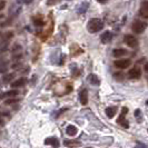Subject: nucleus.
I'll return each instance as SVG.
<instances>
[{"label":"nucleus","mask_w":148,"mask_h":148,"mask_svg":"<svg viewBox=\"0 0 148 148\" xmlns=\"http://www.w3.org/2000/svg\"><path fill=\"white\" fill-rule=\"evenodd\" d=\"M135 117L137 119L139 118V123H141V111L139 109H137V110L135 111Z\"/></svg>","instance_id":"18"},{"label":"nucleus","mask_w":148,"mask_h":148,"mask_svg":"<svg viewBox=\"0 0 148 148\" xmlns=\"http://www.w3.org/2000/svg\"><path fill=\"white\" fill-rule=\"evenodd\" d=\"M3 97H5V96H3V95H2V94H0V99H2V98H3Z\"/></svg>","instance_id":"29"},{"label":"nucleus","mask_w":148,"mask_h":148,"mask_svg":"<svg viewBox=\"0 0 148 148\" xmlns=\"http://www.w3.org/2000/svg\"><path fill=\"white\" fill-rule=\"evenodd\" d=\"M104 28V22L101 21L100 19L98 18H92L88 21V25H87V29H88L89 32L91 34H95V32H98Z\"/></svg>","instance_id":"1"},{"label":"nucleus","mask_w":148,"mask_h":148,"mask_svg":"<svg viewBox=\"0 0 148 148\" xmlns=\"http://www.w3.org/2000/svg\"><path fill=\"white\" fill-rule=\"evenodd\" d=\"M78 133V129H77V127H75L74 125H69V126H67L66 128V134L68 136H71V137H74L76 136Z\"/></svg>","instance_id":"10"},{"label":"nucleus","mask_w":148,"mask_h":148,"mask_svg":"<svg viewBox=\"0 0 148 148\" xmlns=\"http://www.w3.org/2000/svg\"><path fill=\"white\" fill-rule=\"evenodd\" d=\"M124 76L125 75L123 74V73H116V74L114 75V77H115V79H117V80H124Z\"/></svg>","instance_id":"17"},{"label":"nucleus","mask_w":148,"mask_h":148,"mask_svg":"<svg viewBox=\"0 0 148 148\" xmlns=\"http://www.w3.org/2000/svg\"><path fill=\"white\" fill-rule=\"evenodd\" d=\"M87 8H88V3H84V5H82V7H80V9H79V12H80V14H82V12H85Z\"/></svg>","instance_id":"20"},{"label":"nucleus","mask_w":148,"mask_h":148,"mask_svg":"<svg viewBox=\"0 0 148 148\" xmlns=\"http://www.w3.org/2000/svg\"><path fill=\"white\" fill-rule=\"evenodd\" d=\"M35 25H36V26H38V25H39V26H42L44 22L40 21V20H35Z\"/></svg>","instance_id":"25"},{"label":"nucleus","mask_w":148,"mask_h":148,"mask_svg":"<svg viewBox=\"0 0 148 148\" xmlns=\"http://www.w3.org/2000/svg\"><path fill=\"white\" fill-rule=\"evenodd\" d=\"M26 82H27V79L26 78H20V79H18V80H16L11 84V86L14 87V88H19V87H23L25 85H26Z\"/></svg>","instance_id":"12"},{"label":"nucleus","mask_w":148,"mask_h":148,"mask_svg":"<svg viewBox=\"0 0 148 148\" xmlns=\"http://www.w3.org/2000/svg\"><path fill=\"white\" fill-rule=\"evenodd\" d=\"M116 112H117V108H116V107H108V108L106 109V115H107L108 118L115 117Z\"/></svg>","instance_id":"14"},{"label":"nucleus","mask_w":148,"mask_h":148,"mask_svg":"<svg viewBox=\"0 0 148 148\" xmlns=\"http://www.w3.org/2000/svg\"><path fill=\"white\" fill-rule=\"evenodd\" d=\"M87 148H90V147H87Z\"/></svg>","instance_id":"31"},{"label":"nucleus","mask_w":148,"mask_h":148,"mask_svg":"<svg viewBox=\"0 0 148 148\" xmlns=\"http://www.w3.org/2000/svg\"><path fill=\"white\" fill-rule=\"evenodd\" d=\"M16 101H18V99H9V100L6 101V104L10 105V104H12V103H16Z\"/></svg>","instance_id":"23"},{"label":"nucleus","mask_w":148,"mask_h":148,"mask_svg":"<svg viewBox=\"0 0 148 148\" xmlns=\"http://www.w3.org/2000/svg\"><path fill=\"white\" fill-rule=\"evenodd\" d=\"M124 41L126 42L127 46H129L130 48H136L138 46V41L137 39L134 37L133 35H126L124 38Z\"/></svg>","instance_id":"3"},{"label":"nucleus","mask_w":148,"mask_h":148,"mask_svg":"<svg viewBox=\"0 0 148 148\" xmlns=\"http://www.w3.org/2000/svg\"><path fill=\"white\" fill-rule=\"evenodd\" d=\"M79 98H80V103L82 105H87L88 104V91L86 89H84L80 91V95H79Z\"/></svg>","instance_id":"9"},{"label":"nucleus","mask_w":148,"mask_h":148,"mask_svg":"<svg viewBox=\"0 0 148 148\" xmlns=\"http://www.w3.org/2000/svg\"><path fill=\"white\" fill-rule=\"evenodd\" d=\"M45 144L46 145H51L52 147H59V141L57 138H55V137H49V138H46L45 139Z\"/></svg>","instance_id":"8"},{"label":"nucleus","mask_w":148,"mask_h":148,"mask_svg":"<svg viewBox=\"0 0 148 148\" xmlns=\"http://www.w3.org/2000/svg\"><path fill=\"white\" fill-rule=\"evenodd\" d=\"M127 111H128V109H127L126 107H124L123 108V111H121V115H120V117L118 118V124L120 125V126L125 127V128H128L129 127V125H128V123H127L126 118H125V116H126Z\"/></svg>","instance_id":"5"},{"label":"nucleus","mask_w":148,"mask_h":148,"mask_svg":"<svg viewBox=\"0 0 148 148\" xmlns=\"http://www.w3.org/2000/svg\"><path fill=\"white\" fill-rule=\"evenodd\" d=\"M140 16L141 17H144V18H148V11L147 10H144V9H141L140 8Z\"/></svg>","instance_id":"21"},{"label":"nucleus","mask_w":148,"mask_h":148,"mask_svg":"<svg viewBox=\"0 0 148 148\" xmlns=\"http://www.w3.org/2000/svg\"><path fill=\"white\" fill-rule=\"evenodd\" d=\"M112 55H114V57H116V58H120V57H123V56H126L127 50L126 49H123V48H120V49H115V50L112 51Z\"/></svg>","instance_id":"13"},{"label":"nucleus","mask_w":148,"mask_h":148,"mask_svg":"<svg viewBox=\"0 0 148 148\" xmlns=\"http://www.w3.org/2000/svg\"><path fill=\"white\" fill-rule=\"evenodd\" d=\"M2 124H3V123H2V121H1V120H0V125H2Z\"/></svg>","instance_id":"30"},{"label":"nucleus","mask_w":148,"mask_h":148,"mask_svg":"<svg viewBox=\"0 0 148 148\" xmlns=\"http://www.w3.org/2000/svg\"><path fill=\"white\" fill-rule=\"evenodd\" d=\"M14 77H15V74H9V75H7V76H5V77L2 78V82H11Z\"/></svg>","instance_id":"15"},{"label":"nucleus","mask_w":148,"mask_h":148,"mask_svg":"<svg viewBox=\"0 0 148 148\" xmlns=\"http://www.w3.org/2000/svg\"><path fill=\"white\" fill-rule=\"evenodd\" d=\"M145 71H146V73H148V62L145 65Z\"/></svg>","instance_id":"28"},{"label":"nucleus","mask_w":148,"mask_h":148,"mask_svg":"<svg viewBox=\"0 0 148 148\" xmlns=\"http://www.w3.org/2000/svg\"><path fill=\"white\" fill-rule=\"evenodd\" d=\"M19 92L17 91V90H10V91H7L3 96H7V97H15V96H17Z\"/></svg>","instance_id":"16"},{"label":"nucleus","mask_w":148,"mask_h":148,"mask_svg":"<svg viewBox=\"0 0 148 148\" xmlns=\"http://www.w3.org/2000/svg\"><path fill=\"white\" fill-rule=\"evenodd\" d=\"M140 76H141V70L140 68H138V67H134V68H132L129 70V73H128V77L132 78V79H138V78H140Z\"/></svg>","instance_id":"6"},{"label":"nucleus","mask_w":148,"mask_h":148,"mask_svg":"<svg viewBox=\"0 0 148 148\" xmlns=\"http://www.w3.org/2000/svg\"><path fill=\"white\" fill-rule=\"evenodd\" d=\"M17 1H18L19 3H26V5H27V3H30L32 0H17Z\"/></svg>","instance_id":"22"},{"label":"nucleus","mask_w":148,"mask_h":148,"mask_svg":"<svg viewBox=\"0 0 148 148\" xmlns=\"http://www.w3.org/2000/svg\"><path fill=\"white\" fill-rule=\"evenodd\" d=\"M130 64H132V61L129 59H117L114 62V65L119 69H126L130 66Z\"/></svg>","instance_id":"4"},{"label":"nucleus","mask_w":148,"mask_h":148,"mask_svg":"<svg viewBox=\"0 0 148 148\" xmlns=\"http://www.w3.org/2000/svg\"><path fill=\"white\" fill-rule=\"evenodd\" d=\"M88 82H90L91 85H94V86H99V84H100L99 78L97 77L96 75H94V74H90L88 76Z\"/></svg>","instance_id":"11"},{"label":"nucleus","mask_w":148,"mask_h":148,"mask_svg":"<svg viewBox=\"0 0 148 148\" xmlns=\"http://www.w3.org/2000/svg\"><path fill=\"white\" fill-rule=\"evenodd\" d=\"M98 2H100V3H105L106 1H108V0H97Z\"/></svg>","instance_id":"27"},{"label":"nucleus","mask_w":148,"mask_h":148,"mask_svg":"<svg viewBox=\"0 0 148 148\" xmlns=\"http://www.w3.org/2000/svg\"><path fill=\"white\" fill-rule=\"evenodd\" d=\"M5 6H6V2L5 1H0V11L5 8Z\"/></svg>","instance_id":"24"},{"label":"nucleus","mask_w":148,"mask_h":148,"mask_svg":"<svg viewBox=\"0 0 148 148\" xmlns=\"http://www.w3.org/2000/svg\"><path fill=\"white\" fill-rule=\"evenodd\" d=\"M147 28V22L143 21V20H135L133 22V26H132V29L134 32L136 34H141L144 32L145 29Z\"/></svg>","instance_id":"2"},{"label":"nucleus","mask_w":148,"mask_h":148,"mask_svg":"<svg viewBox=\"0 0 148 148\" xmlns=\"http://www.w3.org/2000/svg\"><path fill=\"white\" fill-rule=\"evenodd\" d=\"M141 9H144V10H147V11H148V0H145V1H143V3H141Z\"/></svg>","instance_id":"19"},{"label":"nucleus","mask_w":148,"mask_h":148,"mask_svg":"<svg viewBox=\"0 0 148 148\" xmlns=\"http://www.w3.org/2000/svg\"><path fill=\"white\" fill-rule=\"evenodd\" d=\"M111 39H112V32L110 31H105L100 37V40L103 44H108L109 41H111Z\"/></svg>","instance_id":"7"},{"label":"nucleus","mask_w":148,"mask_h":148,"mask_svg":"<svg viewBox=\"0 0 148 148\" xmlns=\"http://www.w3.org/2000/svg\"><path fill=\"white\" fill-rule=\"evenodd\" d=\"M136 148H146V146H144L143 144H138V145L136 146Z\"/></svg>","instance_id":"26"}]
</instances>
